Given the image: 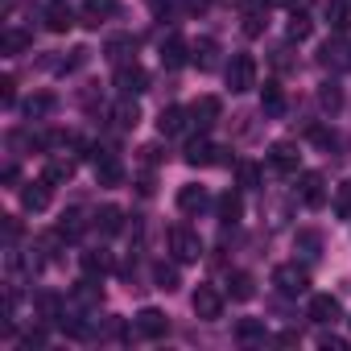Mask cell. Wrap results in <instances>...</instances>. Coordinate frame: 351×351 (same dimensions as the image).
<instances>
[{"mask_svg": "<svg viewBox=\"0 0 351 351\" xmlns=\"http://www.w3.org/2000/svg\"><path fill=\"white\" fill-rule=\"evenodd\" d=\"M273 285H277L281 298H302L310 289V273H306V265L289 261V265H277L273 269Z\"/></svg>", "mask_w": 351, "mask_h": 351, "instance_id": "obj_1", "label": "cell"}, {"mask_svg": "<svg viewBox=\"0 0 351 351\" xmlns=\"http://www.w3.org/2000/svg\"><path fill=\"white\" fill-rule=\"evenodd\" d=\"M223 79H228L232 95H244V91H252V87H256V58H252V54H232V62H228Z\"/></svg>", "mask_w": 351, "mask_h": 351, "instance_id": "obj_2", "label": "cell"}, {"mask_svg": "<svg viewBox=\"0 0 351 351\" xmlns=\"http://www.w3.org/2000/svg\"><path fill=\"white\" fill-rule=\"evenodd\" d=\"M169 252H173V261H178V265H195L203 256L199 232H191V228H169Z\"/></svg>", "mask_w": 351, "mask_h": 351, "instance_id": "obj_3", "label": "cell"}, {"mask_svg": "<svg viewBox=\"0 0 351 351\" xmlns=\"http://www.w3.org/2000/svg\"><path fill=\"white\" fill-rule=\"evenodd\" d=\"M99 302H104V285H99L91 273H83V281H75V289H71L66 306H71V310H79V314H91V310H99Z\"/></svg>", "mask_w": 351, "mask_h": 351, "instance_id": "obj_4", "label": "cell"}, {"mask_svg": "<svg viewBox=\"0 0 351 351\" xmlns=\"http://www.w3.org/2000/svg\"><path fill=\"white\" fill-rule=\"evenodd\" d=\"M91 161H95V182L99 186H124V161H120V153L95 149Z\"/></svg>", "mask_w": 351, "mask_h": 351, "instance_id": "obj_5", "label": "cell"}, {"mask_svg": "<svg viewBox=\"0 0 351 351\" xmlns=\"http://www.w3.org/2000/svg\"><path fill=\"white\" fill-rule=\"evenodd\" d=\"M132 335H136V339H149V343H153V339H165V335H169V318H165L161 310L145 306V310L132 318Z\"/></svg>", "mask_w": 351, "mask_h": 351, "instance_id": "obj_6", "label": "cell"}, {"mask_svg": "<svg viewBox=\"0 0 351 351\" xmlns=\"http://www.w3.org/2000/svg\"><path fill=\"white\" fill-rule=\"evenodd\" d=\"M116 17H120V0H83V9H79V21L87 29H99Z\"/></svg>", "mask_w": 351, "mask_h": 351, "instance_id": "obj_7", "label": "cell"}, {"mask_svg": "<svg viewBox=\"0 0 351 351\" xmlns=\"http://www.w3.org/2000/svg\"><path fill=\"white\" fill-rule=\"evenodd\" d=\"M298 203L310 207V211H318L326 203V178H322L318 169H310V173H302V178H298Z\"/></svg>", "mask_w": 351, "mask_h": 351, "instance_id": "obj_8", "label": "cell"}, {"mask_svg": "<svg viewBox=\"0 0 351 351\" xmlns=\"http://www.w3.org/2000/svg\"><path fill=\"white\" fill-rule=\"evenodd\" d=\"M298 161H302V153H298L293 141H277V145H269V169L281 173V178L298 173Z\"/></svg>", "mask_w": 351, "mask_h": 351, "instance_id": "obj_9", "label": "cell"}, {"mask_svg": "<svg viewBox=\"0 0 351 351\" xmlns=\"http://www.w3.org/2000/svg\"><path fill=\"white\" fill-rule=\"evenodd\" d=\"M116 91H120V95H141V91H149V71H145L141 62L116 66Z\"/></svg>", "mask_w": 351, "mask_h": 351, "instance_id": "obj_10", "label": "cell"}, {"mask_svg": "<svg viewBox=\"0 0 351 351\" xmlns=\"http://www.w3.org/2000/svg\"><path fill=\"white\" fill-rule=\"evenodd\" d=\"M306 318L318 322V326H335V322L343 318V306H339V298H330V293H314L310 306H306Z\"/></svg>", "mask_w": 351, "mask_h": 351, "instance_id": "obj_11", "label": "cell"}, {"mask_svg": "<svg viewBox=\"0 0 351 351\" xmlns=\"http://www.w3.org/2000/svg\"><path fill=\"white\" fill-rule=\"evenodd\" d=\"M50 199H54V182L46 178V173H42L38 182H25V186H21V207H25V211H34V215H38V211H46V207H50Z\"/></svg>", "mask_w": 351, "mask_h": 351, "instance_id": "obj_12", "label": "cell"}, {"mask_svg": "<svg viewBox=\"0 0 351 351\" xmlns=\"http://www.w3.org/2000/svg\"><path fill=\"white\" fill-rule=\"evenodd\" d=\"M186 116H191V124H195V128H211V124H219L223 104H219V95H199V99L186 108Z\"/></svg>", "mask_w": 351, "mask_h": 351, "instance_id": "obj_13", "label": "cell"}, {"mask_svg": "<svg viewBox=\"0 0 351 351\" xmlns=\"http://www.w3.org/2000/svg\"><path fill=\"white\" fill-rule=\"evenodd\" d=\"M191 306H195V314H199L203 322H215V318L223 314V293H219L215 285H199L195 298H191Z\"/></svg>", "mask_w": 351, "mask_h": 351, "instance_id": "obj_14", "label": "cell"}, {"mask_svg": "<svg viewBox=\"0 0 351 351\" xmlns=\"http://www.w3.org/2000/svg\"><path fill=\"white\" fill-rule=\"evenodd\" d=\"M318 62H322L326 71H347V66H351V46H347L343 38H326L322 50H318Z\"/></svg>", "mask_w": 351, "mask_h": 351, "instance_id": "obj_15", "label": "cell"}, {"mask_svg": "<svg viewBox=\"0 0 351 351\" xmlns=\"http://www.w3.org/2000/svg\"><path fill=\"white\" fill-rule=\"evenodd\" d=\"M161 66L165 71H178L182 62H191V46L182 42V34H169V38H161Z\"/></svg>", "mask_w": 351, "mask_h": 351, "instance_id": "obj_16", "label": "cell"}, {"mask_svg": "<svg viewBox=\"0 0 351 351\" xmlns=\"http://www.w3.org/2000/svg\"><path fill=\"white\" fill-rule=\"evenodd\" d=\"M191 62H195L203 75H211V71L219 66V42H215V38H195V42H191Z\"/></svg>", "mask_w": 351, "mask_h": 351, "instance_id": "obj_17", "label": "cell"}, {"mask_svg": "<svg viewBox=\"0 0 351 351\" xmlns=\"http://www.w3.org/2000/svg\"><path fill=\"white\" fill-rule=\"evenodd\" d=\"M104 58H108L112 66L136 62V38H132V34H120V38H112V42L104 46Z\"/></svg>", "mask_w": 351, "mask_h": 351, "instance_id": "obj_18", "label": "cell"}, {"mask_svg": "<svg viewBox=\"0 0 351 351\" xmlns=\"http://www.w3.org/2000/svg\"><path fill=\"white\" fill-rule=\"evenodd\" d=\"M223 153H228V149H219V145H211V141H195V145L186 149V165H195V169H203V165H219V161H228Z\"/></svg>", "mask_w": 351, "mask_h": 351, "instance_id": "obj_19", "label": "cell"}, {"mask_svg": "<svg viewBox=\"0 0 351 351\" xmlns=\"http://www.w3.org/2000/svg\"><path fill=\"white\" fill-rule=\"evenodd\" d=\"M42 21H46L50 34H71V25H75V9L66 5V0H54V5L42 13Z\"/></svg>", "mask_w": 351, "mask_h": 351, "instance_id": "obj_20", "label": "cell"}, {"mask_svg": "<svg viewBox=\"0 0 351 351\" xmlns=\"http://www.w3.org/2000/svg\"><path fill=\"white\" fill-rule=\"evenodd\" d=\"M34 310H38V318H42V322H62V314H66V302H62L54 289H42V293L34 298Z\"/></svg>", "mask_w": 351, "mask_h": 351, "instance_id": "obj_21", "label": "cell"}, {"mask_svg": "<svg viewBox=\"0 0 351 351\" xmlns=\"http://www.w3.org/2000/svg\"><path fill=\"white\" fill-rule=\"evenodd\" d=\"M261 112H265L269 120L285 116V87H281V83H265V87H261Z\"/></svg>", "mask_w": 351, "mask_h": 351, "instance_id": "obj_22", "label": "cell"}, {"mask_svg": "<svg viewBox=\"0 0 351 351\" xmlns=\"http://www.w3.org/2000/svg\"><path fill=\"white\" fill-rule=\"evenodd\" d=\"M91 228H95V232H99V236H116V232H120V228H124V211H120V207H112V203H108V207H99V211H95V215H91Z\"/></svg>", "mask_w": 351, "mask_h": 351, "instance_id": "obj_23", "label": "cell"}, {"mask_svg": "<svg viewBox=\"0 0 351 351\" xmlns=\"http://www.w3.org/2000/svg\"><path fill=\"white\" fill-rule=\"evenodd\" d=\"M207 203H211V199H207L203 186H182V191H178V211H182V215H203Z\"/></svg>", "mask_w": 351, "mask_h": 351, "instance_id": "obj_24", "label": "cell"}, {"mask_svg": "<svg viewBox=\"0 0 351 351\" xmlns=\"http://www.w3.org/2000/svg\"><path fill=\"white\" fill-rule=\"evenodd\" d=\"M186 124H191V116L182 108H161V116H157V132L161 136H178Z\"/></svg>", "mask_w": 351, "mask_h": 351, "instance_id": "obj_25", "label": "cell"}, {"mask_svg": "<svg viewBox=\"0 0 351 351\" xmlns=\"http://www.w3.org/2000/svg\"><path fill=\"white\" fill-rule=\"evenodd\" d=\"M269 29V5H248L244 9V38H265Z\"/></svg>", "mask_w": 351, "mask_h": 351, "instance_id": "obj_26", "label": "cell"}, {"mask_svg": "<svg viewBox=\"0 0 351 351\" xmlns=\"http://www.w3.org/2000/svg\"><path fill=\"white\" fill-rule=\"evenodd\" d=\"M58 108V99L50 95V91H38V95H29L25 104H21V112H25V120H46L50 112Z\"/></svg>", "mask_w": 351, "mask_h": 351, "instance_id": "obj_27", "label": "cell"}, {"mask_svg": "<svg viewBox=\"0 0 351 351\" xmlns=\"http://www.w3.org/2000/svg\"><path fill=\"white\" fill-rule=\"evenodd\" d=\"M112 120H116V128H136V124H141L136 99H132V95H120V104L112 108Z\"/></svg>", "mask_w": 351, "mask_h": 351, "instance_id": "obj_28", "label": "cell"}, {"mask_svg": "<svg viewBox=\"0 0 351 351\" xmlns=\"http://www.w3.org/2000/svg\"><path fill=\"white\" fill-rule=\"evenodd\" d=\"M236 343H244V347L265 343V318H240L236 322Z\"/></svg>", "mask_w": 351, "mask_h": 351, "instance_id": "obj_29", "label": "cell"}, {"mask_svg": "<svg viewBox=\"0 0 351 351\" xmlns=\"http://www.w3.org/2000/svg\"><path fill=\"white\" fill-rule=\"evenodd\" d=\"M215 211H219V223H240V215H244V199H240L236 191H228V195H219Z\"/></svg>", "mask_w": 351, "mask_h": 351, "instance_id": "obj_30", "label": "cell"}, {"mask_svg": "<svg viewBox=\"0 0 351 351\" xmlns=\"http://www.w3.org/2000/svg\"><path fill=\"white\" fill-rule=\"evenodd\" d=\"M293 244H298V252H302L306 261H318V256H322V232H314V228H302V232L293 236Z\"/></svg>", "mask_w": 351, "mask_h": 351, "instance_id": "obj_31", "label": "cell"}, {"mask_svg": "<svg viewBox=\"0 0 351 351\" xmlns=\"http://www.w3.org/2000/svg\"><path fill=\"white\" fill-rule=\"evenodd\" d=\"M326 21H330V29L347 34L351 29V0H326Z\"/></svg>", "mask_w": 351, "mask_h": 351, "instance_id": "obj_32", "label": "cell"}, {"mask_svg": "<svg viewBox=\"0 0 351 351\" xmlns=\"http://www.w3.org/2000/svg\"><path fill=\"white\" fill-rule=\"evenodd\" d=\"M29 46H34V38H29L25 29H5V38H0V54H9V58L25 54Z\"/></svg>", "mask_w": 351, "mask_h": 351, "instance_id": "obj_33", "label": "cell"}, {"mask_svg": "<svg viewBox=\"0 0 351 351\" xmlns=\"http://www.w3.org/2000/svg\"><path fill=\"white\" fill-rule=\"evenodd\" d=\"M153 285L157 289H165V293H173L182 285V277H178V265H165V261H157L153 265Z\"/></svg>", "mask_w": 351, "mask_h": 351, "instance_id": "obj_34", "label": "cell"}, {"mask_svg": "<svg viewBox=\"0 0 351 351\" xmlns=\"http://www.w3.org/2000/svg\"><path fill=\"white\" fill-rule=\"evenodd\" d=\"M228 293H232V302H248L252 293H256V281H252V273H232L228 277Z\"/></svg>", "mask_w": 351, "mask_h": 351, "instance_id": "obj_35", "label": "cell"}, {"mask_svg": "<svg viewBox=\"0 0 351 351\" xmlns=\"http://www.w3.org/2000/svg\"><path fill=\"white\" fill-rule=\"evenodd\" d=\"M46 178H50L54 186H58V182H71V178H75V161H71V157H62V153H54V157H50V165H46Z\"/></svg>", "mask_w": 351, "mask_h": 351, "instance_id": "obj_36", "label": "cell"}, {"mask_svg": "<svg viewBox=\"0 0 351 351\" xmlns=\"http://www.w3.org/2000/svg\"><path fill=\"white\" fill-rule=\"evenodd\" d=\"M62 240H79L83 232H87V219H83V211H66L62 219H58V228H54Z\"/></svg>", "mask_w": 351, "mask_h": 351, "instance_id": "obj_37", "label": "cell"}, {"mask_svg": "<svg viewBox=\"0 0 351 351\" xmlns=\"http://www.w3.org/2000/svg\"><path fill=\"white\" fill-rule=\"evenodd\" d=\"M285 34H289V42H306V38L314 34V21H310V13H289V25H285Z\"/></svg>", "mask_w": 351, "mask_h": 351, "instance_id": "obj_38", "label": "cell"}, {"mask_svg": "<svg viewBox=\"0 0 351 351\" xmlns=\"http://www.w3.org/2000/svg\"><path fill=\"white\" fill-rule=\"evenodd\" d=\"M112 269V256L104 252V248H91V252H83V273H91V277H104Z\"/></svg>", "mask_w": 351, "mask_h": 351, "instance_id": "obj_39", "label": "cell"}, {"mask_svg": "<svg viewBox=\"0 0 351 351\" xmlns=\"http://www.w3.org/2000/svg\"><path fill=\"white\" fill-rule=\"evenodd\" d=\"M236 182H240V191H256L261 186V169L252 161H236Z\"/></svg>", "mask_w": 351, "mask_h": 351, "instance_id": "obj_40", "label": "cell"}, {"mask_svg": "<svg viewBox=\"0 0 351 351\" xmlns=\"http://www.w3.org/2000/svg\"><path fill=\"white\" fill-rule=\"evenodd\" d=\"M318 104H322V112L335 116V112L343 108V91H339L335 83H322V87H318Z\"/></svg>", "mask_w": 351, "mask_h": 351, "instance_id": "obj_41", "label": "cell"}, {"mask_svg": "<svg viewBox=\"0 0 351 351\" xmlns=\"http://www.w3.org/2000/svg\"><path fill=\"white\" fill-rule=\"evenodd\" d=\"M335 215L339 219H351V178H343L335 186Z\"/></svg>", "mask_w": 351, "mask_h": 351, "instance_id": "obj_42", "label": "cell"}, {"mask_svg": "<svg viewBox=\"0 0 351 351\" xmlns=\"http://www.w3.org/2000/svg\"><path fill=\"white\" fill-rule=\"evenodd\" d=\"M0 104H5V108H13L17 104V83L5 75V79H0Z\"/></svg>", "mask_w": 351, "mask_h": 351, "instance_id": "obj_43", "label": "cell"}, {"mask_svg": "<svg viewBox=\"0 0 351 351\" xmlns=\"http://www.w3.org/2000/svg\"><path fill=\"white\" fill-rule=\"evenodd\" d=\"M17 236H21V223H17V215H5V244L13 248V244H17Z\"/></svg>", "mask_w": 351, "mask_h": 351, "instance_id": "obj_44", "label": "cell"}, {"mask_svg": "<svg viewBox=\"0 0 351 351\" xmlns=\"http://www.w3.org/2000/svg\"><path fill=\"white\" fill-rule=\"evenodd\" d=\"M141 161H145V165H157V161H161V149H157V145H145V149H141Z\"/></svg>", "mask_w": 351, "mask_h": 351, "instance_id": "obj_45", "label": "cell"}, {"mask_svg": "<svg viewBox=\"0 0 351 351\" xmlns=\"http://www.w3.org/2000/svg\"><path fill=\"white\" fill-rule=\"evenodd\" d=\"M21 347H46V330H29V335L21 339Z\"/></svg>", "mask_w": 351, "mask_h": 351, "instance_id": "obj_46", "label": "cell"}, {"mask_svg": "<svg viewBox=\"0 0 351 351\" xmlns=\"http://www.w3.org/2000/svg\"><path fill=\"white\" fill-rule=\"evenodd\" d=\"M318 347H326V351H343V347H347V339H335V335H322V339H318Z\"/></svg>", "mask_w": 351, "mask_h": 351, "instance_id": "obj_47", "label": "cell"}, {"mask_svg": "<svg viewBox=\"0 0 351 351\" xmlns=\"http://www.w3.org/2000/svg\"><path fill=\"white\" fill-rule=\"evenodd\" d=\"M277 343H285V347H293V343H298V330H285V335H277Z\"/></svg>", "mask_w": 351, "mask_h": 351, "instance_id": "obj_48", "label": "cell"}, {"mask_svg": "<svg viewBox=\"0 0 351 351\" xmlns=\"http://www.w3.org/2000/svg\"><path fill=\"white\" fill-rule=\"evenodd\" d=\"M186 9H191V13H203V9H207V0H186Z\"/></svg>", "mask_w": 351, "mask_h": 351, "instance_id": "obj_49", "label": "cell"}]
</instances>
